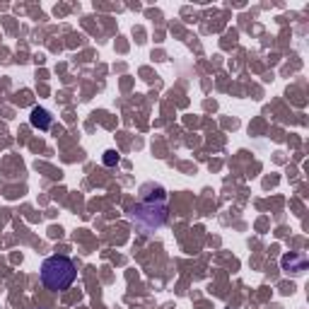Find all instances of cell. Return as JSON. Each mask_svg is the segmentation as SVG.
<instances>
[{
    "label": "cell",
    "instance_id": "6da1fadb",
    "mask_svg": "<svg viewBox=\"0 0 309 309\" xmlns=\"http://www.w3.org/2000/svg\"><path fill=\"white\" fill-rule=\"evenodd\" d=\"M131 222L140 234H152L167 222V191L160 184H145L131 210Z\"/></svg>",
    "mask_w": 309,
    "mask_h": 309
},
{
    "label": "cell",
    "instance_id": "7a4b0ae2",
    "mask_svg": "<svg viewBox=\"0 0 309 309\" xmlns=\"http://www.w3.org/2000/svg\"><path fill=\"white\" fill-rule=\"evenodd\" d=\"M77 268L68 256H48L41 264V283L54 292H63L75 283Z\"/></svg>",
    "mask_w": 309,
    "mask_h": 309
},
{
    "label": "cell",
    "instance_id": "3957f363",
    "mask_svg": "<svg viewBox=\"0 0 309 309\" xmlns=\"http://www.w3.org/2000/svg\"><path fill=\"white\" fill-rule=\"evenodd\" d=\"M280 264H283V271H287V273H302V271L307 268V256L290 251V254L283 256Z\"/></svg>",
    "mask_w": 309,
    "mask_h": 309
},
{
    "label": "cell",
    "instance_id": "277c9868",
    "mask_svg": "<svg viewBox=\"0 0 309 309\" xmlns=\"http://www.w3.org/2000/svg\"><path fill=\"white\" fill-rule=\"evenodd\" d=\"M29 123H32L34 128H39V131H48L51 123H54V116H51L44 107H34L32 116H29Z\"/></svg>",
    "mask_w": 309,
    "mask_h": 309
},
{
    "label": "cell",
    "instance_id": "5b68a950",
    "mask_svg": "<svg viewBox=\"0 0 309 309\" xmlns=\"http://www.w3.org/2000/svg\"><path fill=\"white\" fill-rule=\"evenodd\" d=\"M119 160H121V157H119L116 150H107V152H104V165L107 167H116L119 165Z\"/></svg>",
    "mask_w": 309,
    "mask_h": 309
}]
</instances>
